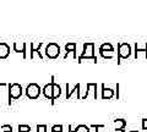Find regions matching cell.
<instances>
[{
    "label": "cell",
    "mask_w": 147,
    "mask_h": 132,
    "mask_svg": "<svg viewBox=\"0 0 147 132\" xmlns=\"http://www.w3.org/2000/svg\"><path fill=\"white\" fill-rule=\"evenodd\" d=\"M10 55V45L5 42H0V59H6Z\"/></svg>",
    "instance_id": "cell-11"
},
{
    "label": "cell",
    "mask_w": 147,
    "mask_h": 132,
    "mask_svg": "<svg viewBox=\"0 0 147 132\" xmlns=\"http://www.w3.org/2000/svg\"><path fill=\"white\" fill-rule=\"evenodd\" d=\"M30 47H31V59H40V60H43L44 55H42V52H40V48L43 47V43L34 45L33 42H30Z\"/></svg>",
    "instance_id": "cell-5"
},
{
    "label": "cell",
    "mask_w": 147,
    "mask_h": 132,
    "mask_svg": "<svg viewBox=\"0 0 147 132\" xmlns=\"http://www.w3.org/2000/svg\"><path fill=\"white\" fill-rule=\"evenodd\" d=\"M52 132H63V126L61 125H54L52 127Z\"/></svg>",
    "instance_id": "cell-18"
},
{
    "label": "cell",
    "mask_w": 147,
    "mask_h": 132,
    "mask_svg": "<svg viewBox=\"0 0 147 132\" xmlns=\"http://www.w3.org/2000/svg\"><path fill=\"white\" fill-rule=\"evenodd\" d=\"M25 93L28 99H38L40 93H42V88H40V86L38 83H33L32 82V83H30L26 87Z\"/></svg>",
    "instance_id": "cell-2"
},
{
    "label": "cell",
    "mask_w": 147,
    "mask_h": 132,
    "mask_svg": "<svg viewBox=\"0 0 147 132\" xmlns=\"http://www.w3.org/2000/svg\"><path fill=\"white\" fill-rule=\"evenodd\" d=\"M22 86L20 83H9V93H10V101H17L22 95Z\"/></svg>",
    "instance_id": "cell-3"
},
{
    "label": "cell",
    "mask_w": 147,
    "mask_h": 132,
    "mask_svg": "<svg viewBox=\"0 0 147 132\" xmlns=\"http://www.w3.org/2000/svg\"><path fill=\"white\" fill-rule=\"evenodd\" d=\"M0 102H5L6 104H11L10 93H9V83L1 82L0 83Z\"/></svg>",
    "instance_id": "cell-4"
},
{
    "label": "cell",
    "mask_w": 147,
    "mask_h": 132,
    "mask_svg": "<svg viewBox=\"0 0 147 132\" xmlns=\"http://www.w3.org/2000/svg\"><path fill=\"white\" fill-rule=\"evenodd\" d=\"M12 49L15 53L22 54L24 59L26 60V55H27V43L26 42H15L12 44Z\"/></svg>",
    "instance_id": "cell-7"
},
{
    "label": "cell",
    "mask_w": 147,
    "mask_h": 132,
    "mask_svg": "<svg viewBox=\"0 0 147 132\" xmlns=\"http://www.w3.org/2000/svg\"><path fill=\"white\" fill-rule=\"evenodd\" d=\"M18 132H32L30 125H18Z\"/></svg>",
    "instance_id": "cell-14"
},
{
    "label": "cell",
    "mask_w": 147,
    "mask_h": 132,
    "mask_svg": "<svg viewBox=\"0 0 147 132\" xmlns=\"http://www.w3.org/2000/svg\"><path fill=\"white\" fill-rule=\"evenodd\" d=\"M0 132H1V126H0Z\"/></svg>",
    "instance_id": "cell-20"
},
{
    "label": "cell",
    "mask_w": 147,
    "mask_h": 132,
    "mask_svg": "<svg viewBox=\"0 0 147 132\" xmlns=\"http://www.w3.org/2000/svg\"><path fill=\"white\" fill-rule=\"evenodd\" d=\"M42 93L43 95L47 99H49V101H52L54 102V99H53V81H50L49 83H47L44 86V87L42 88Z\"/></svg>",
    "instance_id": "cell-10"
},
{
    "label": "cell",
    "mask_w": 147,
    "mask_h": 132,
    "mask_svg": "<svg viewBox=\"0 0 147 132\" xmlns=\"http://www.w3.org/2000/svg\"><path fill=\"white\" fill-rule=\"evenodd\" d=\"M1 132H12L11 125H1Z\"/></svg>",
    "instance_id": "cell-17"
},
{
    "label": "cell",
    "mask_w": 147,
    "mask_h": 132,
    "mask_svg": "<svg viewBox=\"0 0 147 132\" xmlns=\"http://www.w3.org/2000/svg\"><path fill=\"white\" fill-rule=\"evenodd\" d=\"M99 52H100V55H102L103 58H112V56H113L114 49H113V47H112V44L104 43V44L100 45Z\"/></svg>",
    "instance_id": "cell-9"
},
{
    "label": "cell",
    "mask_w": 147,
    "mask_h": 132,
    "mask_svg": "<svg viewBox=\"0 0 147 132\" xmlns=\"http://www.w3.org/2000/svg\"><path fill=\"white\" fill-rule=\"evenodd\" d=\"M65 49H66V55H65V58L69 55V53H74V55H75V58H76V44L75 43H69V44H66V47H65Z\"/></svg>",
    "instance_id": "cell-13"
},
{
    "label": "cell",
    "mask_w": 147,
    "mask_h": 132,
    "mask_svg": "<svg viewBox=\"0 0 147 132\" xmlns=\"http://www.w3.org/2000/svg\"><path fill=\"white\" fill-rule=\"evenodd\" d=\"M113 92L110 89H107V88H103V98H110L112 97Z\"/></svg>",
    "instance_id": "cell-16"
},
{
    "label": "cell",
    "mask_w": 147,
    "mask_h": 132,
    "mask_svg": "<svg viewBox=\"0 0 147 132\" xmlns=\"http://www.w3.org/2000/svg\"><path fill=\"white\" fill-rule=\"evenodd\" d=\"M130 45L127 43H119L118 45V56L119 59H125L130 55Z\"/></svg>",
    "instance_id": "cell-6"
},
{
    "label": "cell",
    "mask_w": 147,
    "mask_h": 132,
    "mask_svg": "<svg viewBox=\"0 0 147 132\" xmlns=\"http://www.w3.org/2000/svg\"><path fill=\"white\" fill-rule=\"evenodd\" d=\"M47 125H37L34 132H47Z\"/></svg>",
    "instance_id": "cell-15"
},
{
    "label": "cell",
    "mask_w": 147,
    "mask_h": 132,
    "mask_svg": "<svg viewBox=\"0 0 147 132\" xmlns=\"http://www.w3.org/2000/svg\"><path fill=\"white\" fill-rule=\"evenodd\" d=\"M52 81H53V99L55 101V99H58L59 97H60L61 87L57 83V82H55V77L54 76H52Z\"/></svg>",
    "instance_id": "cell-12"
},
{
    "label": "cell",
    "mask_w": 147,
    "mask_h": 132,
    "mask_svg": "<svg viewBox=\"0 0 147 132\" xmlns=\"http://www.w3.org/2000/svg\"><path fill=\"white\" fill-rule=\"evenodd\" d=\"M75 132H88V129H87L86 126L81 125V126H79V127H77V129L75 130Z\"/></svg>",
    "instance_id": "cell-19"
},
{
    "label": "cell",
    "mask_w": 147,
    "mask_h": 132,
    "mask_svg": "<svg viewBox=\"0 0 147 132\" xmlns=\"http://www.w3.org/2000/svg\"><path fill=\"white\" fill-rule=\"evenodd\" d=\"M44 58H48V59H57L59 55H60V47H59L58 43H48L45 45V49H44Z\"/></svg>",
    "instance_id": "cell-1"
},
{
    "label": "cell",
    "mask_w": 147,
    "mask_h": 132,
    "mask_svg": "<svg viewBox=\"0 0 147 132\" xmlns=\"http://www.w3.org/2000/svg\"><path fill=\"white\" fill-rule=\"evenodd\" d=\"M93 48L94 44L93 43H86L84 45V52H82L80 59H90V58H96L93 55Z\"/></svg>",
    "instance_id": "cell-8"
}]
</instances>
